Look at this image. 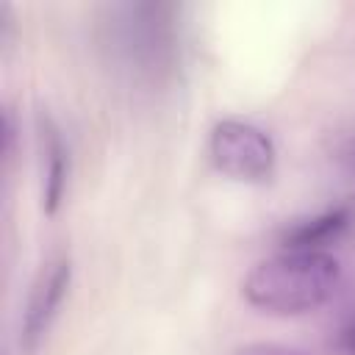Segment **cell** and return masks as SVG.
Instances as JSON below:
<instances>
[{"label":"cell","instance_id":"1","mask_svg":"<svg viewBox=\"0 0 355 355\" xmlns=\"http://www.w3.org/2000/svg\"><path fill=\"white\" fill-rule=\"evenodd\" d=\"M338 286V261L319 250H286L258 261L244 283V300L275 316H300L322 308Z\"/></svg>","mask_w":355,"mask_h":355},{"label":"cell","instance_id":"2","mask_svg":"<svg viewBox=\"0 0 355 355\" xmlns=\"http://www.w3.org/2000/svg\"><path fill=\"white\" fill-rule=\"evenodd\" d=\"M211 161L214 166L239 183H266L275 175L277 153L272 139L239 119H225L211 130Z\"/></svg>","mask_w":355,"mask_h":355},{"label":"cell","instance_id":"3","mask_svg":"<svg viewBox=\"0 0 355 355\" xmlns=\"http://www.w3.org/2000/svg\"><path fill=\"white\" fill-rule=\"evenodd\" d=\"M69 283H72V263L67 255H58L36 275L22 311V324H19V344L25 352H36L39 341L44 338L47 327L53 324L69 291Z\"/></svg>","mask_w":355,"mask_h":355},{"label":"cell","instance_id":"4","mask_svg":"<svg viewBox=\"0 0 355 355\" xmlns=\"http://www.w3.org/2000/svg\"><path fill=\"white\" fill-rule=\"evenodd\" d=\"M39 150H42V208L55 214L67 194L69 180V150L61 128L50 114H39Z\"/></svg>","mask_w":355,"mask_h":355},{"label":"cell","instance_id":"5","mask_svg":"<svg viewBox=\"0 0 355 355\" xmlns=\"http://www.w3.org/2000/svg\"><path fill=\"white\" fill-rule=\"evenodd\" d=\"M349 222H352V211L347 205H338V208H330L319 216L288 225L280 236V244L286 250H319V252H324L322 247L336 241L349 227Z\"/></svg>","mask_w":355,"mask_h":355},{"label":"cell","instance_id":"6","mask_svg":"<svg viewBox=\"0 0 355 355\" xmlns=\"http://www.w3.org/2000/svg\"><path fill=\"white\" fill-rule=\"evenodd\" d=\"M333 158H336V164H338L349 178H355V133L341 136V139L336 141Z\"/></svg>","mask_w":355,"mask_h":355},{"label":"cell","instance_id":"7","mask_svg":"<svg viewBox=\"0 0 355 355\" xmlns=\"http://www.w3.org/2000/svg\"><path fill=\"white\" fill-rule=\"evenodd\" d=\"M233 355H300V352L291 349V347H283V344L258 341V344H244V347H239Z\"/></svg>","mask_w":355,"mask_h":355},{"label":"cell","instance_id":"8","mask_svg":"<svg viewBox=\"0 0 355 355\" xmlns=\"http://www.w3.org/2000/svg\"><path fill=\"white\" fill-rule=\"evenodd\" d=\"M338 349H341V355H355V319H349L338 330Z\"/></svg>","mask_w":355,"mask_h":355},{"label":"cell","instance_id":"9","mask_svg":"<svg viewBox=\"0 0 355 355\" xmlns=\"http://www.w3.org/2000/svg\"><path fill=\"white\" fill-rule=\"evenodd\" d=\"M3 153H6V158H11V153H14V116H11V111L3 114Z\"/></svg>","mask_w":355,"mask_h":355}]
</instances>
